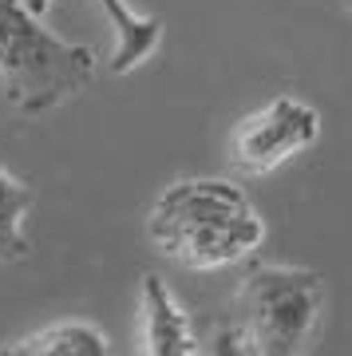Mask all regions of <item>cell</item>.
Wrapping results in <instances>:
<instances>
[{
  "mask_svg": "<svg viewBox=\"0 0 352 356\" xmlns=\"http://www.w3.org/2000/svg\"><path fill=\"white\" fill-rule=\"evenodd\" d=\"M147 238L166 261L214 273L262 250L265 218L234 178H178L147 210Z\"/></svg>",
  "mask_w": 352,
  "mask_h": 356,
  "instance_id": "obj_1",
  "label": "cell"
},
{
  "mask_svg": "<svg viewBox=\"0 0 352 356\" xmlns=\"http://www.w3.org/2000/svg\"><path fill=\"white\" fill-rule=\"evenodd\" d=\"M99 51L56 36L24 0H0V83L16 115H48L95 83Z\"/></svg>",
  "mask_w": 352,
  "mask_h": 356,
  "instance_id": "obj_2",
  "label": "cell"
},
{
  "mask_svg": "<svg viewBox=\"0 0 352 356\" xmlns=\"http://www.w3.org/2000/svg\"><path fill=\"white\" fill-rule=\"evenodd\" d=\"M325 277L301 266H250L234 297V325L250 356H301L325 317Z\"/></svg>",
  "mask_w": 352,
  "mask_h": 356,
  "instance_id": "obj_3",
  "label": "cell"
},
{
  "mask_svg": "<svg viewBox=\"0 0 352 356\" xmlns=\"http://www.w3.org/2000/svg\"><path fill=\"white\" fill-rule=\"evenodd\" d=\"M325 119L309 99L301 95H273V99L250 111L241 119L234 135H230V163L238 166L241 175L262 178L277 166H285L289 159L305 154L321 139Z\"/></svg>",
  "mask_w": 352,
  "mask_h": 356,
  "instance_id": "obj_4",
  "label": "cell"
},
{
  "mask_svg": "<svg viewBox=\"0 0 352 356\" xmlns=\"http://www.w3.org/2000/svg\"><path fill=\"white\" fill-rule=\"evenodd\" d=\"M138 356H198V329L159 273L138 281Z\"/></svg>",
  "mask_w": 352,
  "mask_h": 356,
  "instance_id": "obj_5",
  "label": "cell"
},
{
  "mask_svg": "<svg viewBox=\"0 0 352 356\" xmlns=\"http://www.w3.org/2000/svg\"><path fill=\"white\" fill-rule=\"evenodd\" d=\"M36 16H48V8L56 0H24ZM107 20H111L115 44H111V60H107V72L111 76H131L135 67H143L151 60L159 44H163V20L159 16L138 13L131 0H99Z\"/></svg>",
  "mask_w": 352,
  "mask_h": 356,
  "instance_id": "obj_6",
  "label": "cell"
},
{
  "mask_svg": "<svg viewBox=\"0 0 352 356\" xmlns=\"http://www.w3.org/2000/svg\"><path fill=\"white\" fill-rule=\"evenodd\" d=\"M0 356H115L103 325L88 317H60L0 344Z\"/></svg>",
  "mask_w": 352,
  "mask_h": 356,
  "instance_id": "obj_7",
  "label": "cell"
},
{
  "mask_svg": "<svg viewBox=\"0 0 352 356\" xmlns=\"http://www.w3.org/2000/svg\"><path fill=\"white\" fill-rule=\"evenodd\" d=\"M32 206H36L32 186L0 166V261H24L32 254V238H28Z\"/></svg>",
  "mask_w": 352,
  "mask_h": 356,
  "instance_id": "obj_8",
  "label": "cell"
},
{
  "mask_svg": "<svg viewBox=\"0 0 352 356\" xmlns=\"http://www.w3.org/2000/svg\"><path fill=\"white\" fill-rule=\"evenodd\" d=\"M198 356H250L246 337H241V329L234 325V317H230V321H214L210 332L198 337Z\"/></svg>",
  "mask_w": 352,
  "mask_h": 356,
  "instance_id": "obj_9",
  "label": "cell"
},
{
  "mask_svg": "<svg viewBox=\"0 0 352 356\" xmlns=\"http://www.w3.org/2000/svg\"><path fill=\"white\" fill-rule=\"evenodd\" d=\"M349 8H352V0H349Z\"/></svg>",
  "mask_w": 352,
  "mask_h": 356,
  "instance_id": "obj_10",
  "label": "cell"
}]
</instances>
